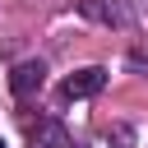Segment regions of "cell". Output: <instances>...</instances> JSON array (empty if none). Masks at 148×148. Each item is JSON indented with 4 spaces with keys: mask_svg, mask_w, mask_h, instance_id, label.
Segmentation results:
<instances>
[{
    "mask_svg": "<svg viewBox=\"0 0 148 148\" xmlns=\"http://www.w3.org/2000/svg\"><path fill=\"white\" fill-rule=\"evenodd\" d=\"M83 14H88V18H102V23H120V14L106 9L102 0H83Z\"/></svg>",
    "mask_w": 148,
    "mask_h": 148,
    "instance_id": "5b68a950",
    "label": "cell"
},
{
    "mask_svg": "<svg viewBox=\"0 0 148 148\" xmlns=\"http://www.w3.org/2000/svg\"><path fill=\"white\" fill-rule=\"evenodd\" d=\"M28 143H32V148H79L60 120H37V125H28Z\"/></svg>",
    "mask_w": 148,
    "mask_h": 148,
    "instance_id": "3957f363",
    "label": "cell"
},
{
    "mask_svg": "<svg viewBox=\"0 0 148 148\" xmlns=\"http://www.w3.org/2000/svg\"><path fill=\"white\" fill-rule=\"evenodd\" d=\"M42 83H46V65H42V60H18V65L9 69V92H14L18 102L37 97Z\"/></svg>",
    "mask_w": 148,
    "mask_h": 148,
    "instance_id": "6da1fadb",
    "label": "cell"
},
{
    "mask_svg": "<svg viewBox=\"0 0 148 148\" xmlns=\"http://www.w3.org/2000/svg\"><path fill=\"white\" fill-rule=\"evenodd\" d=\"M106 143L111 148H139V134H134V125L116 120V125H106Z\"/></svg>",
    "mask_w": 148,
    "mask_h": 148,
    "instance_id": "277c9868",
    "label": "cell"
},
{
    "mask_svg": "<svg viewBox=\"0 0 148 148\" xmlns=\"http://www.w3.org/2000/svg\"><path fill=\"white\" fill-rule=\"evenodd\" d=\"M0 148H5V139H0Z\"/></svg>",
    "mask_w": 148,
    "mask_h": 148,
    "instance_id": "8992f818",
    "label": "cell"
},
{
    "mask_svg": "<svg viewBox=\"0 0 148 148\" xmlns=\"http://www.w3.org/2000/svg\"><path fill=\"white\" fill-rule=\"evenodd\" d=\"M102 83H106V69H102V65H88V69L69 74V79L60 83V102H83V97L102 92Z\"/></svg>",
    "mask_w": 148,
    "mask_h": 148,
    "instance_id": "7a4b0ae2",
    "label": "cell"
}]
</instances>
